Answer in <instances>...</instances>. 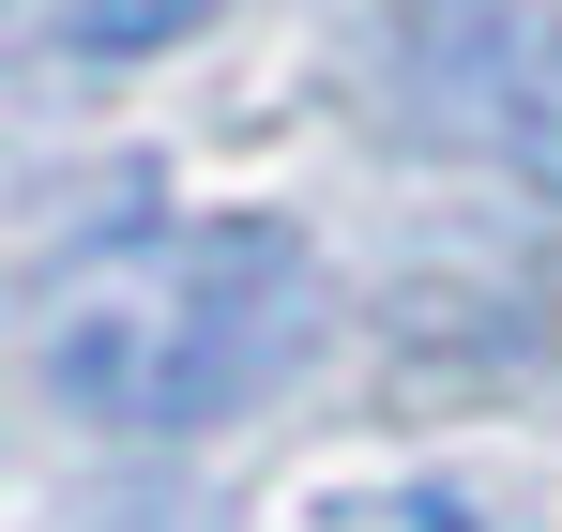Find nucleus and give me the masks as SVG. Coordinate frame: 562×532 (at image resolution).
Segmentation results:
<instances>
[{"label":"nucleus","instance_id":"nucleus-1","mask_svg":"<svg viewBox=\"0 0 562 532\" xmlns=\"http://www.w3.org/2000/svg\"><path fill=\"white\" fill-rule=\"evenodd\" d=\"M304 351H319V259H304V229H274V213L122 229L46 304V396L77 426H106V442L244 426Z\"/></svg>","mask_w":562,"mask_h":532},{"label":"nucleus","instance_id":"nucleus-2","mask_svg":"<svg viewBox=\"0 0 562 532\" xmlns=\"http://www.w3.org/2000/svg\"><path fill=\"white\" fill-rule=\"evenodd\" d=\"M395 107L441 153L562 198V15L548 0H411L395 15Z\"/></svg>","mask_w":562,"mask_h":532},{"label":"nucleus","instance_id":"nucleus-3","mask_svg":"<svg viewBox=\"0 0 562 532\" xmlns=\"http://www.w3.org/2000/svg\"><path fill=\"white\" fill-rule=\"evenodd\" d=\"M213 0H31V46L46 62H153V46H183Z\"/></svg>","mask_w":562,"mask_h":532}]
</instances>
